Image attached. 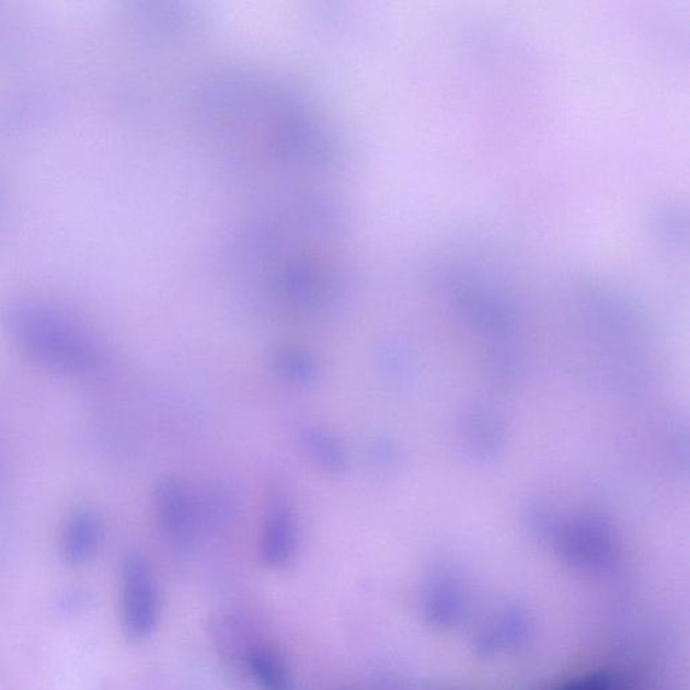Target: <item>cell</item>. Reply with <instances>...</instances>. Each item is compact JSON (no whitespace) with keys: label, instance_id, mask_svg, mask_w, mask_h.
Returning a JSON list of instances; mask_svg holds the SVG:
<instances>
[{"label":"cell","instance_id":"3957f363","mask_svg":"<svg viewBox=\"0 0 690 690\" xmlns=\"http://www.w3.org/2000/svg\"><path fill=\"white\" fill-rule=\"evenodd\" d=\"M154 508L163 536L175 545H186L195 533V508L188 491L174 479L157 484Z\"/></svg>","mask_w":690,"mask_h":690},{"label":"cell","instance_id":"52a82bcc","mask_svg":"<svg viewBox=\"0 0 690 690\" xmlns=\"http://www.w3.org/2000/svg\"><path fill=\"white\" fill-rule=\"evenodd\" d=\"M276 363L280 376L294 382H312L318 373L313 359L302 350L285 349L278 354Z\"/></svg>","mask_w":690,"mask_h":690},{"label":"cell","instance_id":"277c9868","mask_svg":"<svg viewBox=\"0 0 690 690\" xmlns=\"http://www.w3.org/2000/svg\"><path fill=\"white\" fill-rule=\"evenodd\" d=\"M296 553V526L288 503L277 499L267 514L262 536V554L276 568L288 565Z\"/></svg>","mask_w":690,"mask_h":690},{"label":"cell","instance_id":"5b68a950","mask_svg":"<svg viewBox=\"0 0 690 690\" xmlns=\"http://www.w3.org/2000/svg\"><path fill=\"white\" fill-rule=\"evenodd\" d=\"M102 538V524L96 514L88 508H79L70 516L64 531V559L72 565L87 563L96 554Z\"/></svg>","mask_w":690,"mask_h":690},{"label":"cell","instance_id":"ba28073f","mask_svg":"<svg viewBox=\"0 0 690 690\" xmlns=\"http://www.w3.org/2000/svg\"><path fill=\"white\" fill-rule=\"evenodd\" d=\"M255 670L263 683L271 690L285 689V675L283 666L277 663L271 653L261 652L254 657Z\"/></svg>","mask_w":690,"mask_h":690},{"label":"cell","instance_id":"6da1fadb","mask_svg":"<svg viewBox=\"0 0 690 690\" xmlns=\"http://www.w3.org/2000/svg\"><path fill=\"white\" fill-rule=\"evenodd\" d=\"M9 337L38 365L58 372L85 376L97 370L101 353L80 326L56 313L13 309L4 318Z\"/></svg>","mask_w":690,"mask_h":690},{"label":"cell","instance_id":"8992f818","mask_svg":"<svg viewBox=\"0 0 690 690\" xmlns=\"http://www.w3.org/2000/svg\"><path fill=\"white\" fill-rule=\"evenodd\" d=\"M302 441L312 458L330 472H338L345 467V452L341 444L324 432L308 429L302 433Z\"/></svg>","mask_w":690,"mask_h":690},{"label":"cell","instance_id":"7a4b0ae2","mask_svg":"<svg viewBox=\"0 0 690 690\" xmlns=\"http://www.w3.org/2000/svg\"><path fill=\"white\" fill-rule=\"evenodd\" d=\"M158 616L160 599L153 572L142 555H128L122 566V624L128 639H148Z\"/></svg>","mask_w":690,"mask_h":690}]
</instances>
